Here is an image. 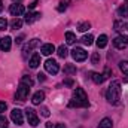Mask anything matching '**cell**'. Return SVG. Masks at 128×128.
I'll use <instances>...</instances> for the list:
<instances>
[{"instance_id":"2e32d148","label":"cell","mask_w":128,"mask_h":128,"mask_svg":"<svg viewBox=\"0 0 128 128\" xmlns=\"http://www.w3.org/2000/svg\"><path fill=\"white\" fill-rule=\"evenodd\" d=\"M91 79L96 82L97 85H100V84H103V82H104V79H106V78H104V74H103V73L92 72V73H91Z\"/></svg>"},{"instance_id":"cb8c5ba5","label":"cell","mask_w":128,"mask_h":128,"mask_svg":"<svg viewBox=\"0 0 128 128\" xmlns=\"http://www.w3.org/2000/svg\"><path fill=\"white\" fill-rule=\"evenodd\" d=\"M90 28H91V24H90V22H88V21H86V22H80V24H79V26H78V30H79V32H86V30H90Z\"/></svg>"},{"instance_id":"ba28073f","label":"cell","mask_w":128,"mask_h":128,"mask_svg":"<svg viewBox=\"0 0 128 128\" xmlns=\"http://www.w3.org/2000/svg\"><path fill=\"white\" fill-rule=\"evenodd\" d=\"M26 115H27L28 124H30L32 127H37V125H39V118H37V115H36V112H34L33 109H27V110H26Z\"/></svg>"},{"instance_id":"44dd1931","label":"cell","mask_w":128,"mask_h":128,"mask_svg":"<svg viewBox=\"0 0 128 128\" xmlns=\"http://www.w3.org/2000/svg\"><path fill=\"white\" fill-rule=\"evenodd\" d=\"M66 42H67V45H73V43L76 42V36H74V33H72V32L66 33Z\"/></svg>"},{"instance_id":"9a60e30c","label":"cell","mask_w":128,"mask_h":128,"mask_svg":"<svg viewBox=\"0 0 128 128\" xmlns=\"http://www.w3.org/2000/svg\"><path fill=\"white\" fill-rule=\"evenodd\" d=\"M28 64H30L32 68H37L39 64H40V55H39L37 52H34L32 55V58H30V61H28Z\"/></svg>"},{"instance_id":"52a82bcc","label":"cell","mask_w":128,"mask_h":128,"mask_svg":"<svg viewBox=\"0 0 128 128\" xmlns=\"http://www.w3.org/2000/svg\"><path fill=\"white\" fill-rule=\"evenodd\" d=\"M113 45H115V48H118V49H124V48H127L128 46V36L121 34V36L115 37V39H113Z\"/></svg>"},{"instance_id":"277c9868","label":"cell","mask_w":128,"mask_h":128,"mask_svg":"<svg viewBox=\"0 0 128 128\" xmlns=\"http://www.w3.org/2000/svg\"><path fill=\"white\" fill-rule=\"evenodd\" d=\"M72 57H73L74 61H85L86 57H88V52L85 49H82V48H74L72 51Z\"/></svg>"},{"instance_id":"7402d4cb","label":"cell","mask_w":128,"mask_h":128,"mask_svg":"<svg viewBox=\"0 0 128 128\" xmlns=\"http://www.w3.org/2000/svg\"><path fill=\"white\" fill-rule=\"evenodd\" d=\"M10 27L15 28V30L21 28V27H22V20H20V18H14V20L10 21Z\"/></svg>"},{"instance_id":"d590c367","label":"cell","mask_w":128,"mask_h":128,"mask_svg":"<svg viewBox=\"0 0 128 128\" xmlns=\"http://www.w3.org/2000/svg\"><path fill=\"white\" fill-rule=\"evenodd\" d=\"M103 74H104V78H106V79H107V78H109V76H110V70H109V68H106V70H104V73H103Z\"/></svg>"},{"instance_id":"4dcf8cb0","label":"cell","mask_w":128,"mask_h":128,"mask_svg":"<svg viewBox=\"0 0 128 128\" xmlns=\"http://www.w3.org/2000/svg\"><path fill=\"white\" fill-rule=\"evenodd\" d=\"M91 60H92V64H98V61H100V55H98L97 52H94L92 57H91Z\"/></svg>"},{"instance_id":"836d02e7","label":"cell","mask_w":128,"mask_h":128,"mask_svg":"<svg viewBox=\"0 0 128 128\" xmlns=\"http://www.w3.org/2000/svg\"><path fill=\"white\" fill-rule=\"evenodd\" d=\"M6 107H8L6 103H4V101H0V113H3V112L6 110Z\"/></svg>"},{"instance_id":"d6a6232c","label":"cell","mask_w":128,"mask_h":128,"mask_svg":"<svg viewBox=\"0 0 128 128\" xmlns=\"http://www.w3.org/2000/svg\"><path fill=\"white\" fill-rule=\"evenodd\" d=\"M66 8H67V6H66V2H61L57 9H58V12H63V10H66Z\"/></svg>"},{"instance_id":"8d00e7d4","label":"cell","mask_w":128,"mask_h":128,"mask_svg":"<svg viewBox=\"0 0 128 128\" xmlns=\"http://www.w3.org/2000/svg\"><path fill=\"white\" fill-rule=\"evenodd\" d=\"M22 39H24V36H20V37H16V40H15V42H16V43H21V42H22Z\"/></svg>"},{"instance_id":"4316f807","label":"cell","mask_w":128,"mask_h":128,"mask_svg":"<svg viewBox=\"0 0 128 128\" xmlns=\"http://www.w3.org/2000/svg\"><path fill=\"white\" fill-rule=\"evenodd\" d=\"M124 28H127V24H124V22H121V21H116L115 22V30H124Z\"/></svg>"},{"instance_id":"f546056e","label":"cell","mask_w":128,"mask_h":128,"mask_svg":"<svg viewBox=\"0 0 128 128\" xmlns=\"http://www.w3.org/2000/svg\"><path fill=\"white\" fill-rule=\"evenodd\" d=\"M0 128H8V119L4 116H0Z\"/></svg>"},{"instance_id":"6da1fadb","label":"cell","mask_w":128,"mask_h":128,"mask_svg":"<svg viewBox=\"0 0 128 128\" xmlns=\"http://www.w3.org/2000/svg\"><path fill=\"white\" fill-rule=\"evenodd\" d=\"M90 101L82 88H76L73 91V98L68 101V107H88Z\"/></svg>"},{"instance_id":"5bb4252c","label":"cell","mask_w":128,"mask_h":128,"mask_svg":"<svg viewBox=\"0 0 128 128\" xmlns=\"http://www.w3.org/2000/svg\"><path fill=\"white\" fill-rule=\"evenodd\" d=\"M37 43H39V39H33V40H30V42L24 46V49H22L24 57L27 55V52H30V51H33V49H34V46H37Z\"/></svg>"},{"instance_id":"e0dca14e","label":"cell","mask_w":128,"mask_h":128,"mask_svg":"<svg viewBox=\"0 0 128 128\" xmlns=\"http://www.w3.org/2000/svg\"><path fill=\"white\" fill-rule=\"evenodd\" d=\"M43 100H45V94H43V91H37V92H34V96H33V98H32L33 104H40Z\"/></svg>"},{"instance_id":"e575fe53","label":"cell","mask_w":128,"mask_h":128,"mask_svg":"<svg viewBox=\"0 0 128 128\" xmlns=\"http://www.w3.org/2000/svg\"><path fill=\"white\" fill-rule=\"evenodd\" d=\"M37 79H39L40 82H43V80H45V74H43V73H39V74H37Z\"/></svg>"},{"instance_id":"30bf717a","label":"cell","mask_w":128,"mask_h":128,"mask_svg":"<svg viewBox=\"0 0 128 128\" xmlns=\"http://www.w3.org/2000/svg\"><path fill=\"white\" fill-rule=\"evenodd\" d=\"M10 46H12V39L9 37V36H4V37H2L0 39V49L2 51H9L10 49Z\"/></svg>"},{"instance_id":"7bdbcfd3","label":"cell","mask_w":128,"mask_h":128,"mask_svg":"<svg viewBox=\"0 0 128 128\" xmlns=\"http://www.w3.org/2000/svg\"><path fill=\"white\" fill-rule=\"evenodd\" d=\"M127 30H128V24H127Z\"/></svg>"},{"instance_id":"d6986e66","label":"cell","mask_w":128,"mask_h":128,"mask_svg":"<svg viewBox=\"0 0 128 128\" xmlns=\"http://www.w3.org/2000/svg\"><path fill=\"white\" fill-rule=\"evenodd\" d=\"M112 125H113L112 119H110V118H104V119H101V121H100L98 128H112Z\"/></svg>"},{"instance_id":"7a4b0ae2","label":"cell","mask_w":128,"mask_h":128,"mask_svg":"<svg viewBox=\"0 0 128 128\" xmlns=\"http://www.w3.org/2000/svg\"><path fill=\"white\" fill-rule=\"evenodd\" d=\"M106 98L110 104H118L119 103V98H121V84H119V80H112V84L107 88Z\"/></svg>"},{"instance_id":"ffe728a7","label":"cell","mask_w":128,"mask_h":128,"mask_svg":"<svg viewBox=\"0 0 128 128\" xmlns=\"http://www.w3.org/2000/svg\"><path fill=\"white\" fill-rule=\"evenodd\" d=\"M80 40H82V43H84V45H88V46H90V45H92V43H94V36H92V34H85Z\"/></svg>"},{"instance_id":"1f68e13d","label":"cell","mask_w":128,"mask_h":128,"mask_svg":"<svg viewBox=\"0 0 128 128\" xmlns=\"http://www.w3.org/2000/svg\"><path fill=\"white\" fill-rule=\"evenodd\" d=\"M42 116H45V118L49 116V110H48V107H42Z\"/></svg>"},{"instance_id":"60d3db41","label":"cell","mask_w":128,"mask_h":128,"mask_svg":"<svg viewBox=\"0 0 128 128\" xmlns=\"http://www.w3.org/2000/svg\"><path fill=\"white\" fill-rule=\"evenodd\" d=\"M46 128H52V125H51V122H48V124H46Z\"/></svg>"},{"instance_id":"ab89813d","label":"cell","mask_w":128,"mask_h":128,"mask_svg":"<svg viewBox=\"0 0 128 128\" xmlns=\"http://www.w3.org/2000/svg\"><path fill=\"white\" fill-rule=\"evenodd\" d=\"M2 10H3V2L0 0V12H2Z\"/></svg>"},{"instance_id":"ac0fdd59","label":"cell","mask_w":128,"mask_h":128,"mask_svg":"<svg viewBox=\"0 0 128 128\" xmlns=\"http://www.w3.org/2000/svg\"><path fill=\"white\" fill-rule=\"evenodd\" d=\"M106 45H107V36H106V34L98 36V39H97V46H98V48H106Z\"/></svg>"},{"instance_id":"484cf974","label":"cell","mask_w":128,"mask_h":128,"mask_svg":"<svg viewBox=\"0 0 128 128\" xmlns=\"http://www.w3.org/2000/svg\"><path fill=\"white\" fill-rule=\"evenodd\" d=\"M119 68L124 74H128V61H121L119 63Z\"/></svg>"},{"instance_id":"5b68a950","label":"cell","mask_w":128,"mask_h":128,"mask_svg":"<svg viewBox=\"0 0 128 128\" xmlns=\"http://www.w3.org/2000/svg\"><path fill=\"white\" fill-rule=\"evenodd\" d=\"M45 70L51 74H57L60 72V66L55 60H46L45 61Z\"/></svg>"},{"instance_id":"83f0119b","label":"cell","mask_w":128,"mask_h":128,"mask_svg":"<svg viewBox=\"0 0 128 128\" xmlns=\"http://www.w3.org/2000/svg\"><path fill=\"white\" fill-rule=\"evenodd\" d=\"M64 72H66V73H68V74H73V73H76V67H73V66H70V64H68V66H66V67H64Z\"/></svg>"},{"instance_id":"4fadbf2b","label":"cell","mask_w":128,"mask_h":128,"mask_svg":"<svg viewBox=\"0 0 128 128\" xmlns=\"http://www.w3.org/2000/svg\"><path fill=\"white\" fill-rule=\"evenodd\" d=\"M118 15L122 18H128V0H125L119 8H118Z\"/></svg>"},{"instance_id":"8992f818","label":"cell","mask_w":128,"mask_h":128,"mask_svg":"<svg viewBox=\"0 0 128 128\" xmlns=\"http://www.w3.org/2000/svg\"><path fill=\"white\" fill-rule=\"evenodd\" d=\"M10 119L14 121V124H16V125H22V124H24L22 110H21V109H14V110L10 112Z\"/></svg>"},{"instance_id":"d4e9b609","label":"cell","mask_w":128,"mask_h":128,"mask_svg":"<svg viewBox=\"0 0 128 128\" xmlns=\"http://www.w3.org/2000/svg\"><path fill=\"white\" fill-rule=\"evenodd\" d=\"M21 84H24V85H28V86H33V79L30 76H22V79H21Z\"/></svg>"},{"instance_id":"f1b7e54d","label":"cell","mask_w":128,"mask_h":128,"mask_svg":"<svg viewBox=\"0 0 128 128\" xmlns=\"http://www.w3.org/2000/svg\"><path fill=\"white\" fill-rule=\"evenodd\" d=\"M6 27H8V21L4 18H0V32L6 30Z\"/></svg>"},{"instance_id":"8fae6325","label":"cell","mask_w":128,"mask_h":128,"mask_svg":"<svg viewBox=\"0 0 128 128\" xmlns=\"http://www.w3.org/2000/svg\"><path fill=\"white\" fill-rule=\"evenodd\" d=\"M40 52L43 54V55H51L52 52H55V46L52 45V43H45V45H42V49H40Z\"/></svg>"},{"instance_id":"3957f363","label":"cell","mask_w":128,"mask_h":128,"mask_svg":"<svg viewBox=\"0 0 128 128\" xmlns=\"http://www.w3.org/2000/svg\"><path fill=\"white\" fill-rule=\"evenodd\" d=\"M28 92H30V86H28V85L21 84V85L18 86V90H16L15 98H16V100H20V101H24V100L28 97Z\"/></svg>"},{"instance_id":"603a6c76","label":"cell","mask_w":128,"mask_h":128,"mask_svg":"<svg viewBox=\"0 0 128 128\" xmlns=\"http://www.w3.org/2000/svg\"><path fill=\"white\" fill-rule=\"evenodd\" d=\"M57 52H58V57H61V58H66V57L68 55V51H67V48H66L64 45H61V46L58 48Z\"/></svg>"},{"instance_id":"74e56055","label":"cell","mask_w":128,"mask_h":128,"mask_svg":"<svg viewBox=\"0 0 128 128\" xmlns=\"http://www.w3.org/2000/svg\"><path fill=\"white\" fill-rule=\"evenodd\" d=\"M37 4V2H33L32 4H28V9H34V6Z\"/></svg>"},{"instance_id":"b9f144b4","label":"cell","mask_w":128,"mask_h":128,"mask_svg":"<svg viewBox=\"0 0 128 128\" xmlns=\"http://www.w3.org/2000/svg\"><path fill=\"white\" fill-rule=\"evenodd\" d=\"M14 2H16V3H20V2H22V0H14Z\"/></svg>"},{"instance_id":"9c48e42d","label":"cell","mask_w":128,"mask_h":128,"mask_svg":"<svg viewBox=\"0 0 128 128\" xmlns=\"http://www.w3.org/2000/svg\"><path fill=\"white\" fill-rule=\"evenodd\" d=\"M9 12H10V15H14V16H20V15H22V14L26 12V9H24L22 4H20V3H14V4H10Z\"/></svg>"},{"instance_id":"7c38bea8","label":"cell","mask_w":128,"mask_h":128,"mask_svg":"<svg viewBox=\"0 0 128 128\" xmlns=\"http://www.w3.org/2000/svg\"><path fill=\"white\" fill-rule=\"evenodd\" d=\"M40 16H42L40 12H28V14L26 15V22H27V24H33V22L37 21Z\"/></svg>"},{"instance_id":"f35d334b","label":"cell","mask_w":128,"mask_h":128,"mask_svg":"<svg viewBox=\"0 0 128 128\" xmlns=\"http://www.w3.org/2000/svg\"><path fill=\"white\" fill-rule=\"evenodd\" d=\"M55 128H67V127H66L64 124H57V125H55Z\"/></svg>"}]
</instances>
